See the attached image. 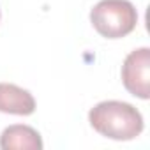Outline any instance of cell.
Here are the masks:
<instances>
[{"label":"cell","instance_id":"5","mask_svg":"<svg viewBox=\"0 0 150 150\" xmlns=\"http://www.w3.org/2000/svg\"><path fill=\"white\" fill-rule=\"evenodd\" d=\"M0 148H4V150H13V148L41 150L42 139H41V134L34 127L23 125V124H14L2 131V134H0Z\"/></svg>","mask_w":150,"mask_h":150},{"label":"cell","instance_id":"6","mask_svg":"<svg viewBox=\"0 0 150 150\" xmlns=\"http://www.w3.org/2000/svg\"><path fill=\"white\" fill-rule=\"evenodd\" d=\"M0 16H2V14H0Z\"/></svg>","mask_w":150,"mask_h":150},{"label":"cell","instance_id":"4","mask_svg":"<svg viewBox=\"0 0 150 150\" xmlns=\"http://www.w3.org/2000/svg\"><path fill=\"white\" fill-rule=\"evenodd\" d=\"M0 111L11 115H32L35 111L34 96L14 85V83H0Z\"/></svg>","mask_w":150,"mask_h":150},{"label":"cell","instance_id":"1","mask_svg":"<svg viewBox=\"0 0 150 150\" xmlns=\"http://www.w3.org/2000/svg\"><path fill=\"white\" fill-rule=\"evenodd\" d=\"M90 125L104 138L129 141L141 134L143 117L129 103L103 101L88 111Z\"/></svg>","mask_w":150,"mask_h":150},{"label":"cell","instance_id":"3","mask_svg":"<svg viewBox=\"0 0 150 150\" xmlns=\"http://www.w3.org/2000/svg\"><path fill=\"white\" fill-rule=\"evenodd\" d=\"M122 83L125 90L146 101L150 97V50L138 48L131 51L122 65Z\"/></svg>","mask_w":150,"mask_h":150},{"label":"cell","instance_id":"2","mask_svg":"<svg viewBox=\"0 0 150 150\" xmlns=\"http://www.w3.org/2000/svg\"><path fill=\"white\" fill-rule=\"evenodd\" d=\"M90 21L106 39L129 35L138 23V11L129 0H101L90 11Z\"/></svg>","mask_w":150,"mask_h":150}]
</instances>
